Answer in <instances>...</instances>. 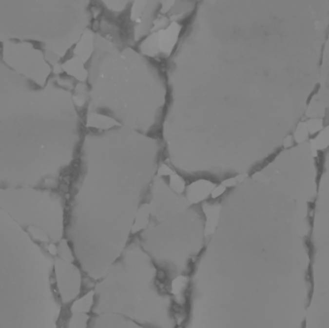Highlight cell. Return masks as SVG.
<instances>
[{"label":"cell","instance_id":"cell-1","mask_svg":"<svg viewBox=\"0 0 329 328\" xmlns=\"http://www.w3.org/2000/svg\"><path fill=\"white\" fill-rule=\"evenodd\" d=\"M56 281L62 300L69 302L79 292L80 274L78 270L71 263L56 259L54 262Z\"/></svg>","mask_w":329,"mask_h":328},{"label":"cell","instance_id":"cell-2","mask_svg":"<svg viewBox=\"0 0 329 328\" xmlns=\"http://www.w3.org/2000/svg\"><path fill=\"white\" fill-rule=\"evenodd\" d=\"M181 29L182 26L178 22L173 21L166 29L157 32L159 51L164 55V57L169 56L173 52V49L178 40Z\"/></svg>","mask_w":329,"mask_h":328},{"label":"cell","instance_id":"cell-3","mask_svg":"<svg viewBox=\"0 0 329 328\" xmlns=\"http://www.w3.org/2000/svg\"><path fill=\"white\" fill-rule=\"evenodd\" d=\"M217 185L206 180H199L190 185L187 189V198L191 203H197L206 198Z\"/></svg>","mask_w":329,"mask_h":328},{"label":"cell","instance_id":"cell-4","mask_svg":"<svg viewBox=\"0 0 329 328\" xmlns=\"http://www.w3.org/2000/svg\"><path fill=\"white\" fill-rule=\"evenodd\" d=\"M94 36L95 34L92 30H87L76 47V53L83 63H86L92 55L94 49Z\"/></svg>","mask_w":329,"mask_h":328},{"label":"cell","instance_id":"cell-5","mask_svg":"<svg viewBox=\"0 0 329 328\" xmlns=\"http://www.w3.org/2000/svg\"><path fill=\"white\" fill-rule=\"evenodd\" d=\"M207 221H206V228H205V235H211L214 233L219 215V206H210L207 210H205Z\"/></svg>","mask_w":329,"mask_h":328},{"label":"cell","instance_id":"cell-6","mask_svg":"<svg viewBox=\"0 0 329 328\" xmlns=\"http://www.w3.org/2000/svg\"><path fill=\"white\" fill-rule=\"evenodd\" d=\"M141 50L144 54L149 56H155L160 53L158 45V34L153 33L147 37L141 44Z\"/></svg>","mask_w":329,"mask_h":328},{"label":"cell","instance_id":"cell-7","mask_svg":"<svg viewBox=\"0 0 329 328\" xmlns=\"http://www.w3.org/2000/svg\"><path fill=\"white\" fill-rule=\"evenodd\" d=\"M94 292H88L84 297L75 301L72 306L73 314H85L88 313L93 304Z\"/></svg>","mask_w":329,"mask_h":328},{"label":"cell","instance_id":"cell-8","mask_svg":"<svg viewBox=\"0 0 329 328\" xmlns=\"http://www.w3.org/2000/svg\"><path fill=\"white\" fill-rule=\"evenodd\" d=\"M149 213H150V206L148 204H143L137 214L135 223L133 225V233L138 232L139 230L145 228L148 222V218H149Z\"/></svg>","mask_w":329,"mask_h":328},{"label":"cell","instance_id":"cell-9","mask_svg":"<svg viewBox=\"0 0 329 328\" xmlns=\"http://www.w3.org/2000/svg\"><path fill=\"white\" fill-rule=\"evenodd\" d=\"M68 65L69 70H71L70 72L77 79H79L80 81H84L87 78V72L84 69V63L79 58H74L72 61H70V63H68Z\"/></svg>","mask_w":329,"mask_h":328},{"label":"cell","instance_id":"cell-10","mask_svg":"<svg viewBox=\"0 0 329 328\" xmlns=\"http://www.w3.org/2000/svg\"><path fill=\"white\" fill-rule=\"evenodd\" d=\"M90 123L94 127H98V128H107V127H112L113 125L117 124L116 120H114L112 117H108L107 116L103 115H95L92 116L90 118Z\"/></svg>","mask_w":329,"mask_h":328},{"label":"cell","instance_id":"cell-11","mask_svg":"<svg viewBox=\"0 0 329 328\" xmlns=\"http://www.w3.org/2000/svg\"><path fill=\"white\" fill-rule=\"evenodd\" d=\"M57 253L61 260L67 263H72L74 261L73 252L69 247L67 240H61L57 247Z\"/></svg>","mask_w":329,"mask_h":328},{"label":"cell","instance_id":"cell-12","mask_svg":"<svg viewBox=\"0 0 329 328\" xmlns=\"http://www.w3.org/2000/svg\"><path fill=\"white\" fill-rule=\"evenodd\" d=\"M147 2L146 1H136L133 3V6L131 8V14H130V18L131 20L134 21L135 23L140 24L142 21V15L143 12L146 8V5Z\"/></svg>","mask_w":329,"mask_h":328},{"label":"cell","instance_id":"cell-13","mask_svg":"<svg viewBox=\"0 0 329 328\" xmlns=\"http://www.w3.org/2000/svg\"><path fill=\"white\" fill-rule=\"evenodd\" d=\"M170 188L177 194H181L186 190V183L182 177L174 173L170 176Z\"/></svg>","mask_w":329,"mask_h":328},{"label":"cell","instance_id":"cell-14","mask_svg":"<svg viewBox=\"0 0 329 328\" xmlns=\"http://www.w3.org/2000/svg\"><path fill=\"white\" fill-rule=\"evenodd\" d=\"M88 316L85 314H73L70 320L69 328H86Z\"/></svg>","mask_w":329,"mask_h":328},{"label":"cell","instance_id":"cell-15","mask_svg":"<svg viewBox=\"0 0 329 328\" xmlns=\"http://www.w3.org/2000/svg\"><path fill=\"white\" fill-rule=\"evenodd\" d=\"M188 284V278L186 276H178L172 283V292L174 294L181 293Z\"/></svg>","mask_w":329,"mask_h":328},{"label":"cell","instance_id":"cell-16","mask_svg":"<svg viewBox=\"0 0 329 328\" xmlns=\"http://www.w3.org/2000/svg\"><path fill=\"white\" fill-rule=\"evenodd\" d=\"M175 172L173 171L167 164H161L157 170V175L159 177H163V176H171L174 174Z\"/></svg>","mask_w":329,"mask_h":328},{"label":"cell","instance_id":"cell-17","mask_svg":"<svg viewBox=\"0 0 329 328\" xmlns=\"http://www.w3.org/2000/svg\"><path fill=\"white\" fill-rule=\"evenodd\" d=\"M226 192V188L225 187H223L221 184H219V185H217L214 189H213V191L211 192V197L213 198V199H216V198H218V197H219V196H221L224 193Z\"/></svg>","mask_w":329,"mask_h":328},{"label":"cell","instance_id":"cell-18","mask_svg":"<svg viewBox=\"0 0 329 328\" xmlns=\"http://www.w3.org/2000/svg\"><path fill=\"white\" fill-rule=\"evenodd\" d=\"M175 4V1H165V2H162L161 3V9H160V12L161 14L163 15H166V14H169L171 12V10L173 9L174 5Z\"/></svg>","mask_w":329,"mask_h":328},{"label":"cell","instance_id":"cell-19","mask_svg":"<svg viewBox=\"0 0 329 328\" xmlns=\"http://www.w3.org/2000/svg\"><path fill=\"white\" fill-rule=\"evenodd\" d=\"M104 5H107L111 7L110 9L115 11H120L124 8V6L127 4V2H103Z\"/></svg>","mask_w":329,"mask_h":328},{"label":"cell","instance_id":"cell-20","mask_svg":"<svg viewBox=\"0 0 329 328\" xmlns=\"http://www.w3.org/2000/svg\"><path fill=\"white\" fill-rule=\"evenodd\" d=\"M220 184L227 189V188H233V187L237 186L239 183L237 181L236 177H229V178H226V179L222 180Z\"/></svg>","mask_w":329,"mask_h":328},{"label":"cell","instance_id":"cell-21","mask_svg":"<svg viewBox=\"0 0 329 328\" xmlns=\"http://www.w3.org/2000/svg\"><path fill=\"white\" fill-rule=\"evenodd\" d=\"M175 320L178 325V327H182V324L186 320V314L184 312H177L175 313Z\"/></svg>","mask_w":329,"mask_h":328},{"label":"cell","instance_id":"cell-22","mask_svg":"<svg viewBox=\"0 0 329 328\" xmlns=\"http://www.w3.org/2000/svg\"><path fill=\"white\" fill-rule=\"evenodd\" d=\"M166 277H167V274H166V271L164 270L160 269V270H157V272H156V278H157L158 281L162 282V281H164L166 279Z\"/></svg>","mask_w":329,"mask_h":328},{"label":"cell","instance_id":"cell-23","mask_svg":"<svg viewBox=\"0 0 329 328\" xmlns=\"http://www.w3.org/2000/svg\"><path fill=\"white\" fill-rule=\"evenodd\" d=\"M175 301L176 303L179 305V306H183L186 302V298L184 296L182 292L181 293H178V294H175Z\"/></svg>","mask_w":329,"mask_h":328},{"label":"cell","instance_id":"cell-24","mask_svg":"<svg viewBox=\"0 0 329 328\" xmlns=\"http://www.w3.org/2000/svg\"><path fill=\"white\" fill-rule=\"evenodd\" d=\"M48 251H49V252H50L51 254H53V255L57 254V248H56V246H55L54 244H50V245H49Z\"/></svg>","mask_w":329,"mask_h":328},{"label":"cell","instance_id":"cell-25","mask_svg":"<svg viewBox=\"0 0 329 328\" xmlns=\"http://www.w3.org/2000/svg\"><path fill=\"white\" fill-rule=\"evenodd\" d=\"M247 176H248L247 174H239V175L236 176V179H237L238 183H242L247 178Z\"/></svg>","mask_w":329,"mask_h":328},{"label":"cell","instance_id":"cell-26","mask_svg":"<svg viewBox=\"0 0 329 328\" xmlns=\"http://www.w3.org/2000/svg\"><path fill=\"white\" fill-rule=\"evenodd\" d=\"M176 328H183L182 327H177Z\"/></svg>","mask_w":329,"mask_h":328}]
</instances>
